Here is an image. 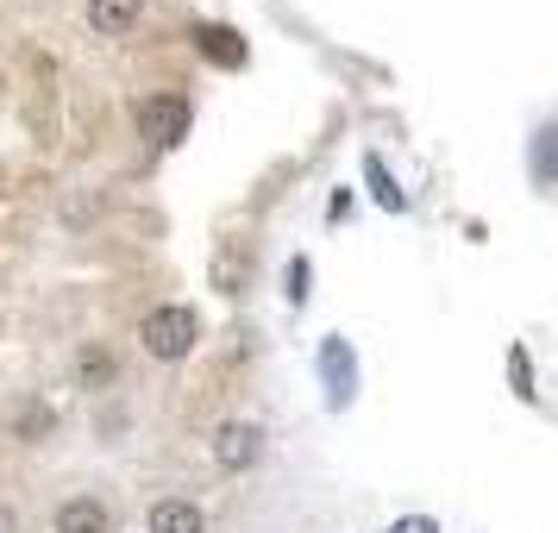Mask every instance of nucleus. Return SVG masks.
<instances>
[{
    "label": "nucleus",
    "mask_w": 558,
    "mask_h": 533,
    "mask_svg": "<svg viewBox=\"0 0 558 533\" xmlns=\"http://www.w3.org/2000/svg\"><path fill=\"white\" fill-rule=\"evenodd\" d=\"M113 377H120V358L107 352L101 339H82L76 346V383L82 389H113Z\"/></svg>",
    "instance_id": "nucleus-7"
},
{
    "label": "nucleus",
    "mask_w": 558,
    "mask_h": 533,
    "mask_svg": "<svg viewBox=\"0 0 558 533\" xmlns=\"http://www.w3.org/2000/svg\"><path fill=\"white\" fill-rule=\"evenodd\" d=\"M51 528L57 533H113V508L101 496H70V502H57Z\"/></svg>",
    "instance_id": "nucleus-4"
},
{
    "label": "nucleus",
    "mask_w": 558,
    "mask_h": 533,
    "mask_svg": "<svg viewBox=\"0 0 558 533\" xmlns=\"http://www.w3.org/2000/svg\"><path fill=\"white\" fill-rule=\"evenodd\" d=\"M320 377H327V402H332V408L352 402L357 364H352V352H345V339H327V346H320Z\"/></svg>",
    "instance_id": "nucleus-5"
},
{
    "label": "nucleus",
    "mask_w": 558,
    "mask_h": 533,
    "mask_svg": "<svg viewBox=\"0 0 558 533\" xmlns=\"http://www.w3.org/2000/svg\"><path fill=\"white\" fill-rule=\"evenodd\" d=\"M264 458V427L257 421H220L214 427V464L220 471H252Z\"/></svg>",
    "instance_id": "nucleus-2"
},
{
    "label": "nucleus",
    "mask_w": 558,
    "mask_h": 533,
    "mask_svg": "<svg viewBox=\"0 0 558 533\" xmlns=\"http://www.w3.org/2000/svg\"><path fill=\"white\" fill-rule=\"evenodd\" d=\"M389 533H439V521H433V514H402Z\"/></svg>",
    "instance_id": "nucleus-14"
},
{
    "label": "nucleus",
    "mask_w": 558,
    "mask_h": 533,
    "mask_svg": "<svg viewBox=\"0 0 558 533\" xmlns=\"http://www.w3.org/2000/svg\"><path fill=\"white\" fill-rule=\"evenodd\" d=\"M0 533H13V508L0 502Z\"/></svg>",
    "instance_id": "nucleus-15"
},
{
    "label": "nucleus",
    "mask_w": 558,
    "mask_h": 533,
    "mask_svg": "<svg viewBox=\"0 0 558 533\" xmlns=\"http://www.w3.org/2000/svg\"><path fill=\"white\" fill-rule=\"evenodd\" d=\"M145 533H207V514H202V502H189V496H163V502H151Z\"/></svg>",
    "instance_id": "nucleus-6"
},
{
    "label": "nucleus",
    "mask_w": 558,
    "mask_h": 533,
    "mask_svg": "<svg viewBox=\"0 0 558 533\" xmlns=\"http://www.w3.org/2000/svg\"><path fill=\"white\" fill-rule=\"evenodd\" d=\"M307 277H314V264L295 257V264H289V302H307Z\"/></svg>",
    "instance_id": "nucleus-13"
},
{
    "label": "nucleus",
    "mask_w": 558,
    "mask_h": 533,
    "mask_svg": "<svg viewBox=\"0 0 558 533\" xmlns=\"http://www.w3.org/2000/svg\"><path fill=\"white\" fill-rule=\"evenodd\" d=\"M138 13H145V0H88V26L101 32V38L132 32L138 26Z\"/></svg>",
    "instance_id": "nucleus-8"
},
{
    "label": "nucleus",
    "mask_w": 558,
    "mask_h": 533,
    "mask_svg": "<svg viewBox=\"0 0 558 533\" xmlns=\"http://www.w3.org/2000/svg\"><path fill=\"white\" fill-rule=\"evenodd\" d=\"M51 427H57V414H51L45 402H26L20 414H13V439H26V446H38Z\"/></svg>",
    "instance_id": "nucleus-10"
},
{
    "label": "nucleus",
    "mask_w": 558,
    "mask_h": 533,
    "mask_svg": "<svg viewBox=\"0 0 558 533\" xmlns=\"http://www.w3.org/2000/svg\"><path fill=\"white\" fill-rule=\"evenodd\" d=\"M195 51H202L207 63H220V70H239V63H245V45H239V32H227V26H195Z\"/></svg>",
    "instance_id": "nucleus-9"
},
{
    "label": "nucleus",
    "mask_w": 558,
    "mask_h": 533,
    "mask_svg": "<svg viewBox=\"0 0 558 533\" xmlns=\"http://www.w3.org/2000/svg\"><path fill=\"white\" fill-rule=\"evenodd\" d=\"M138 132L151 138V145H182L189 138V101L182 95H151V101H138Z\"/></svg>",
    "instance_id": "nucleus-3"
},
{
    "label": "nucleus",
    "mask_w": 558,
    "mask_h": 533,
    "mask_svg": "<svg viewBox=\"0 0 558 533\" xmlns=\"http://www.w3.org/2000/svg\"><path fill=\"white\" fill-rule=\"evenodd\" d=\"M364 177H371V195H377V202L389 207V214H402V207H408V195L396 189V177L383 170V157H364Z\"/></svg>",
    "instance_id": "nucleus-11"
},
{
    "label": "nucleus",
    "mask_w": 558,
    "mask_h": 533,
    "mask_svg": "<svg viewBox=\"0 0 558 533\" xmlns=\"http://www.w3.org/2000/svg\"><path fill=\"white\" fill-rule=\"evenodd\" d=\"M508 371H514V396H527V402H533V364H527V352H521V346L508 352Z\"/></svg>",
    "instance_id": "nucleus-12"
},
{
    "label": "nucleus",
    "mask_w": 558,
    "mask_h": 533,
    "mask_svg": "<svg viewBox=\"0 0 558 533\" xmlns=\"http://www.w3.org/2000/svg\"><path fill=\"white\" fill-rule=\"evenodd\" d=\"M195 339H202V320H195V307L189 302H163V307H151V314L138 320V346H145L157 364L189 358L195 352Z\"/></svg>",
    "instance_id": "nucleus-1"
}]
</instances>
